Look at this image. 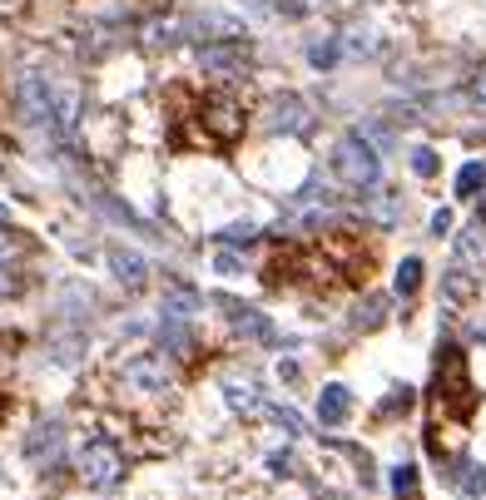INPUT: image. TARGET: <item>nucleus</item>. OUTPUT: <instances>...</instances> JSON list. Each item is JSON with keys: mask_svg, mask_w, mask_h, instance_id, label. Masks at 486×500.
I'll return each mask as SVG.
<instances>
[{"mask_svg": "<svg viewBox=\"0 0 486 500\" xmlns=\"http://www.w3.org/2000/svg\"><path fill=\"white\" fill-rule=\"evenodd\" d=\"M482 183H486V159H476V164H466V169L456 174V199H472Z\"/></svg>", "mask_w": 486, "mask_h": 500, "instance_id": "f8f14e48", "label": "nucleus"}, {"mask_svg": "<svg viewBox=\"0 0 486 500\" xmlns=\"http://www.w3.org/2000/svg\"><path fill=\"white\" fill-rule=\"evenodd\" d=\"M5 406H11V402H5V396H0V416H5Z\"/></svg>", "mask_w": 486, "mask_h": 500, "instance_id": "b1692460", "label": "nucleus"}, {"mask_svg": "<svg viewBox=\"0 0 486 500\" xmlns=\"http://www.w3.org/2000/svg\"><path fill=\"white\" fill-rule=\"evenodd\" d=\"M313 5H318V0H278V11H283V15H308Z\"/></svg>", "mask_w": 486, "mask_h": 500, "instance_id": "aec40b11", "label": "nucleus"}, {"mask_svg": "<svg viewBox=\"0 0 486 500\" xmlns=\"http://www.w3.org/2000/svg\"><path fill=\"white\" fill-rule=\"evenodd\" d=\"M124 377H130L134 386H144L149 396H164V392H169V367H164L159 357H134V362L124 367Z\"/></svg>", "mask_w": 486, "mask_h": 500, "instance_id": "6e6552de", "label": "nucleus"}, {"mask_svg": "<svg viewBox=\"0 0 486 500\" xmlns=\"http://www.w3.org/2000/svg\"><path fill=\"white\" fill-rule=\"evenodd\" d=\"M109 267H115L124 283H144V273H149V267H144V258L130 253V248H115V253H109Z\"/></svg>", "mask_w": 486, "mask_h": 500, "instance_id": "9b49d317", "label": "nucleus"}, {"mask_svg": "<svg viewBox=\"0 0 486 500\" xmlns=\"http://www.w3.org/2000/svg\"><path fill=\"white\" fill-rule=\"evenodd\" d=\"M412 169H417L422 179H432V174H437V154L432 149H417V154H412Z\"/></svg>", "mask_w": 486, "mask_h": 500, "instance_id": "a211bd4d", "label": "nucleus"}, {"mask_svg": "<svg viewBox=\"0 0 486 500\" xmlns=\"http://www.w3.org/2000/svg\"><path fill=\"white\" fill-rule=\"evenodd\" d=\"M378 149H372L362 134H343L337 139V149H333V174L343 183H353V189H372L378 183Z\"/></svg>", "mask_w": 486, "mask_h": 500, "instance_id": "20e7f679", "label": "nucleus"}, {"mask_svg": "<svg viewBox=\"0 0 486 500\" xmlns=\"http://www.w3.org/2000/svg\"><path fill=\"white\" fill-rule=\"evenodd\" d=\"M417 283H422V258H407V263L397 267V292L407 298V292H417Z\"/></svg>", "mask_w": 486, "mask_h": 500, "instance_id": "dca6fc26", "label": "nucleus"}, {"mask_svg": "<svg viewBox=\"0 0 486 500\" xmlns=\"http://www.w3.org/2000/svg\"><path fill=\"white\" fill-rule=\"evenodd\" d=\"M308 60H313L318 70H328V64L337 60V40H313L308 45Z\"/></svg>", "mask_w": 486, "mask_h": 500, "instance_id": "f3484780", "label": "nucleus"}, {"mask_svg": "<svg viewBox=\"0 0 486 500\" xmlns=\"http://www.w3.org/2000/svg\"><path fill=\"white\" fill-rule=\"evenodd\" d=\"M21 109H25V119H30V124H40L45 134H70V129H75V99H55V89L45 85V80H25L21 85Z\"/></svg>", "mask_w": 486, "mask_h": 500, "instance_id": "7ed1b4c3", "label": "nucleus"}, {"mask_svg": "<svg viewBox=\"0 0 486 500\" xmlns=\"http://www.w3.org/2000/svg\"><path fill=\"white\" fill-rule=\"evenodd\" d=\"M228 402L238 406V411H259V392H253V382H228Z\"/></svg>", "mask_w": 486, "mask_h": 500, "instance_id": "ddd939ff", "label": "nucleus"}, {"mask_svg": "<svg viewBox=\"0 0 486 500\" xmlns=\"http://www.w3.org/2000/svg\"><path fill=\"white\" fill-rule=\"evenodd\" d=\"M343 416H347V386H328V392L318 396V421L337 426Z\"/></svg>", "mask_w": 486, "mask_h": 500, "instance_id": "9d476101", "label": "nucleus"}, {"mask_svg": "<svg viewBox=\"0 0 486 500\" xmlns=\"http://www.w3.org/2000/svg\"><path fill=\"white\" fill-rule=\"evenodd\" d=\"M218 308L234 318V327L238 332H249V337H259V342H273V327L263 322V312H253V308H238V302H228V298H218Z\"/></svg>", "mask_w": 486, "mask_h": 500, "instance_id": "1a4fd4ad", "label": "nucleus"}, {"mask_svg": "<svg viewBox=\"0 0 486 500\" xmlns=\"http://www.w3.org/2000/svg\"><path fill=\"white\" fill-rule=\"evenodd\" d=\"M472 99H476V105H486V70L472 80Z\"/></svg>", "mask_w": 486, "mask_h": 500, "instance_id": "412c9836", "label": "nucleus"}, {"mask_svg": "<svg viewBox=\"0 0 486 500\" xmlns=\"http://www.w3.org/2000/svg\"><path fill=\"white\" fill-rule=\"evenodd\" d=\"M189 119H199L194 144H204V149H228V144L243 134V105H238L234 95H224V89H214V95L199 99Z\"/></svg>", "mask_w": 486, "mask_h": 500, "instance_id": "f03ea898", "label": "nucleus"}, {"mask_svg": "<svg viewBox=\"0 0 486 500\" xmlns=\"http://www.w3.org/2000/svg\"><path fill=\"white\" fill-rule=\"evenodd\" d=\"M452 228V213H432V233H447Z\"/></svg>", "mask_w": 486, "mask_h": 500, "instance_id": "4be33fe9", "label": "nucleus"}, {"mask_svg": "<svg viewBox=\"0 0 486 500\" xmlns=\"http://www.w3.org/2000/svg\"><path fill=\"white\" fill-rule=\"evenodd\" d=\"M199 60H204V70H214V75H238V70L249 64V45H243V40L204 45V50H199Z\"/></svg>", "mask_w": 486, "mask_h": 500, "instance_id": "423d86ee", "label": "nucleus"}, {"mask_svg": "<svg viewBox=\"0 0 486 500\" xmlns=\"http://www.w3.org/2000/svg\"><path fill=\"white\" fill-rule=\"evenodd\" d=\"M218 238H224V243H253V238H259V233H253V228L243 224V228H224V233H218Z\"/></svg>", "mask_w": 486, "mask_h": 500, "instance_id": "6ab92c4d", "label": "nucleus"}, {"mask_svg": "<svg viewBox=\"0 0 486 500\" xmlns=\"http://www.w3.org/2000/svg\"><path fill=\"white\" fill-rule=\"evenodd\" d=\"M432 436L442 431V421H466L476 411L472 382H466V357L456 347H442L437 357V377H432Z\"/></svg>", "mask_w": 486, "mask_h": 500, "instance_id": "f257e3e1", "label": "nucleus"}, {"mask_svg": "<svg viewBox=\"0 0 486 500\" xmlns=\"http://www.w3.org/2000/svg\"><path fill=\"white\" fill-rule=\"evenodd\" d=\"M392 490H397V500H422L417 496V470L397 466V470H392Z\"/></svg>", "mask_w": 486, "mask_h": 500, "instance_id": "2eb2a0df", "label": "nucleus"}, {"mask_svg": "<svg viewBox=\"0 0 486 500\" xmlns=\"http://www.w3.org/2000/svg\"><path fill=\"white\" fill-rule=\"evenodd\" d=\"M0 224H5V208H0Z\"/></svg>", "mask_w": 486, "mask_h": 500, "instance_id": "393cba45", "label": "nucleus"}, {"mask_svg": "<svg viewBox=\"0 0 486 500\" xmlns=\"http://www.w3.org/2000/svg\"><path fill=\"white\" fill-rule=\"evenodd\" d=\"M55 451H60V431H55V426H40V431H35V441H30V456L35 461H50L55 456Z\"/></svg>", "mask_w": 486, "mask_h": 500, "instance_id": "4468645a", "label": "nucleus"}, {"mask_svg": "<svg viewBox=\"0 0 486 500\" xmlns=\"http://www.w3.org/2000/svg\"><path fill=\"white\" fill-rule=\"evenodd\" d=\"M80 470H85L90 486L109 490V486H119V476H124V451H119L109 436H95V441H85V451H80Z\"/></svg>", "mask_w": 486, "mask_h": 500, "instance_id": "39448f33", "label": "nucleus"}, {"mask_svg": "<svg viewBox=\"0 0 486 500\" xmlns=\"http://www.w3.org/2000/svg\"><path fill=\"white\" fill-rule=\"evenodd\" d=\"M263 124L273 129V134H298V129H308V105H303L298 95H283V99H273L269 105V114H263Z\"/></svg>", "mask_w": 486, "mask_h": 500, "instance_id": "0eeeda50", "label": "nucleus"}, {"mask_svg": "<svg viewBox=\"0 0 486 500\" xmlns=\"http://www.w3.org/2000/svg\"><path fill=\"white\" fill-rule=\"evenodd\" d=\"M15 288H21V283H15L11 273H0V298H5V292H15Z\"/></svg>", "mask_w": 486, "mask_h": 500, "instance_id": "5701e85b", "label": "nucleus"}]
</instances>
